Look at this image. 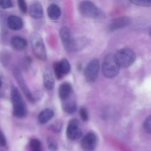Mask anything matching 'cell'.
Masks as SVG:
<instances>
[{
	"mask_svg": "<svg viewBox=\"0 0 151 151\" xmlns=\"http://www.w3.org/2000/svg\"><path fill=\"white\" fill-rule=\"evenodd\" d=\"M11 100L13 103V115L17 118H24L27 115V109L24 102L19 90L13 87L11 91Z\"/></svg>",
	"mask_w": 151,
	"mask_h": 151,
	"instance_id": "7a4b0ae2",
	"label": "cell"
},
{
	"mask_svg": "<svg viewBox=\"0 0 151 151\" xmlns=\"http://www.w3.org/2000/svg\"><path fill=\"white\" fill-rule=\"evenodd\" d=\"M18 5L21 12L23 13H26L27 12V6L25 0H18Z\"/></svg>",
	"mask_w": 151,
	"mask_h": 151,
	"instance_id": "603a6c76",
	"label": "cell"
},
{
	"mask_svg": "<svg viewBox=\"0 0 151 151\" xmlns=\"http://www.w3.org/2000/svg\"><path fill=\"white\" fill-rule=\"evenodd\" d=\"M66 135L72 140L78 139L82 135V131L80 127L79 122L77 119H72L69 122L66 129Z\"/></svg>",
	"mask_w": 151,
	"mask_h": 151,
	"instance_id": "52a82bcc",
	"label": "cell"
},
{
	"mask_svg": "<svg viewBox=\"0 0 151 151\" xmlns=\"http://www.w3.org/2000/svg\"><path fill=\"white\" fill-rule=\"evenodd\" d=\"M54 116V112L52 109H47L43 110L41 113L38 114V122L41 124H45L50 120Z\"/></svg>",
	"mask_w": 151,
	"mask_h": 151,
	"instance_id": "9a60e30c",
	"label": "cell"
},
{
	"mask_svg": "<svg viewBox=\"0 0 151 151\" xmlns=\"http://www.w3.org/2000/svg\"><path fill=\"white\" fill-rule=\"evenodd\" d=\"M44 79V86L47 89L51 90L54 88L55 81L52 73L49 70H46L43 76Z\"/></svg>",
	"mask_w": 151,
	"mask_h": 151,
	"instance_id": "2e32d148",
	"label": "cell"
},
{
	"mask_svg": "<svg viewBox=\"0 0 151 151\" xmlns=\"http://www.w3.org/2000/svg\"><path fill=\"white\" fill-rule=\"evenodd\" d=\"M120 66L118 64L115 55L109 54L103 63V73L107 78H113L118 75Z\"/></svg>",
	"mask_w": 151,
	"mask_h": 151,
	"instance_id": "3957f363",
	"label": "cell"
},
{
	"mask_svg": "<svg viewBox=\"0 0 151 151\" xmlns=\"http://www.w3.org/2000/svg\"><path fill=\"white\" fill-rule=\"evenodd\" d=\"M11 44L14 49L17 50H24L27 47V41L21 37H13L11 40Z\"/></svg>",
	"mask_w": 151,
	"mask_h": 151,
	"instance_id": "ac0fdd59",
	"label": "cell"
},
{
	"mask_svg": "<svg viewBox=\"0 0 151 151\" xmlns=\"http://www.w3.org/2000/svg\"><path fill=\"white\" fill-rule=\"evenodd\" d=\"M13 6L11 0H0V7L3 9L10 8Z\"/></svg>",
	"mask_w": 151,
	"mask_h": 151,
	"instance_id": "d4e9b609",
	"label": "cell"
},
{
	"mask_svg": "<svg viewBox=\"0 0 151 151\" xmlns=\"http://www.w3.org/2000/svg\"><path fill=\"white\" fill-rule=\"evenodd\" d=\"M144 128L148 134H150L151 132V118L150 116H147V119L144 122Z\"/></svg>",
	"mask_w": 151,
	"mask_h": 151,
	"instance_id": "cb8c5ba5",
	"label": "cell"
},
{
	"mask_svg": "<svg viewBox=\"0 0 151 151\" xmlns=\"http://www.w3.org/2000/svg\"><path fill=\"white\" fill-rule=\"evenodd\" d=\"M1 85H2V81H1V78L0 76V88L1 87Z\"/></svg>",
	"mask_w": 151,
	"mask_h": 151,
	"instance_id": "f546056e",
	"label": "cell"
},
{
	"mask_svg": "<svg viewBox=\"0 0 151 151\" xmlns=\"http://www.w3.org/2000/svg\"><path fill=\"white\" fill-rule=\"evenodd\" d=\"M80 115H81V119H83V121L84 122H86L88 119V114L87 110L85 108H81V110H80Z\"/></svg>",
	"mask_w": 151,
	"mask_h": 151,
	"instance_id": "484cf974",
	"label": "cell"
},
{
	"mask_svg": "<svg viewBox=\"0 0 151 151\" xmlns=\"http://www.w3.org/2000/svg\"><path fill=\"white\" fill-rule=\"evenodd\" d=\"M72 91V86L68 83H64L62 85H60V88H59V96L61 98V100H66L70 97Z\"/></svg>",
	"mask_w": 151,
	"mask_h": 151,
	"instance_id": "5bb4252c",
	"label": "cell"
},
{
	"mask_svg": "<svg viewBox=\"0 0 151 151\" xmlns=\"http://www.w3.org/2000/svg\"><path fill=\"white\" fill-rule=\"evenodd\" d=\"M59 68H60V70L63 76L64 75H66V74L69 73L70 72L71 69V66L69 62L66 59H62L60 62H58Z\"/></svg>",
	"mask_w": 151,
	"mask_h": 151,
	"instance_id": "d6986e66",
	"label": "cell"
},
{
	"mask_svg": "<svg viewBox=\"0 0 151 151\" xmlns=\"http://www.w3.org/2000/svg\"><path fill=\"white\" fill-rule=\"evenodd\" d=\"M131 22V19L128 17H121L119 19H114L111 23L109 24V30L114 31L116 29L126 27Z\"/></svg>",
	"mask_w": 151,
	"mask_h": 151,
	"instance_id": "8fae6325",
	"label": "cell"
},
{
	"mask_svg": "<svg viewBox=\"0 0 151 151\" xmlns=\"http://www.w3.org/2000/svg\"><path fill=\"white\" fill-rule=\"evenodd\" d=\"M81 145L85 151H93L97 145V137L94 133L87 134L81 142Z\"/></svg>",
	"mask_w": 151,
	"mask_h": 151,
	"instance_id": "ba28073f",
	"label": "cell"
},
{
	"mask_svg": "<svg viewBox=\"0 0 151 151\" xmlns=\"http://www.w3.org/2000/svg\"><path fill=\"white\" fill-rule=\"evenodd\" d=\"M14 76L15 78H16L18 81V83L20 86V87L22 88V90L23 91V92L24 93V94L26 95V97L29 99L30 101H32L33 100V97H32V94L29 91V88H28L27 86L26 83H25L23 77H22V75L21 74L20 71L17 69H14Z\"/></svg>",
	"mask_w": 151,
	"mask_h": 151,
	"instance_id": "9c48e42d",
	"label": "cell"
},
{
	"mask_svg": "<svg viewBox=\"0 0 151 151\" xmlns=\"http://www.w3.org/2000/svg\"><path fill=\"white\" fill-rule=\"evenodd\" d=\"M48 147L49 149L52 151H54L57 149V143L52 139H48Z\"/></svg>",
	"mask_w": 151,
	"mask_h": 151,
	"instance_id": "83f0119b",
	"label": "cell"
},
{
	"mask_svg": "<svg viewBox=\"0 0 151 151\" xmlns=\"http://www.w3.org/2000/svg\"><path fill=\"white\" fill-rule=\"evenodd\" d=\"M99 68H100V65L97 60H93L89 62L84 71V76L87 82L93 83L97 80V76H98Z\"/></svg>",
	"mask_w": 151,
	"mask_h": 151,
	"instance_id": "8992f818",
	"label": "cell"
},
{
	"mask_svg": "<svg viewBox=\"0 0 151 151\" xmlns=\"http://www.w3.org/2000/svg\"><path fill=\"white\" fill-rule=\"evenodd\" d=\"M29 41L35 56L40 60H46L47 52H46L45 46L40 34L37 32H32L29 36Z\"/></svg>",
	"mask_w": 151,
	"mask_h": 151,
	"instance_id": "277c9868",
	"label": "cell"
},
{
	"mask_svg": "<svg viewBox=\"0 0 151 151\" xmlns=\"http://www.w3.org/2000/svg\"><path fill=\"white\" fill-rule=\"evenodd\" d=\"M133 4L142 7H150L151 0H130Z\"/></svg>",
	"mask_w": 151,
	"mask_h": 151,
	"instance_id": "7402d4cb",
	"label": "cell"
},
{
	"mask_svg": "<svg viewBox=\"0 0 151 151\" xmlns=\"http://www.w3.org/2000/svg\"><path fill=\"white\" fill-rule=\"evenodd\" d=\"M54 71H55V74L56 78L60 79L63 77V75H62L61 72L60 70V68H59V65H58V62H56L54 64Z\"/></svg>",
	"mask_w": 151,
	"mask_h": 151,
	"instance_id": "4316f807",
	"label": "cell"
},
{
	"mask_svg": "<svg viewBox=\"0 0 151 151\" xmlns=\"http://www.w3.org/2000/svg\"><path fill=\"white\" fill-rule=\"evenodd\" d=\"M79 10L83 16L88 19L101 20L106 17L103 12L90 1H82L79 5Z\"/></svg>",
	"mask_w": 151,
	"mask_h": 151,
	"instance_id": "6da1fadb",
	"label": "cell"
},
{
	"mask_svg": "<svg viewBox=\"0 0 151 151\" xmlns=\"http://www.w3.org/2000/svg\"><path fill=\"white\" fill-rule=\"evenodd\" d=\"M76 104L74 101L66 102L63 105V109L65 110V111L69 114L74 113L76 111Z\"/></svg>",
	"mask_w": 151,
	"mask_h": 151,
	"instance_id": "44dd1931",
	"label": "cell"
},
{
	"mask_svg": "<svg viewBox=\"0 0 151 151\" xmlns=\"http://www.w3.org/2000/svg\"><path fill=\"white\" fill-rule=\"evenodd\" d=\"M60 37L62 43L64 45L65 49L67 51H69V48L71 47V44L72 43V41L74 39V38H72V34H71V32L69 28L66 27H62L60 30Z\"/></svg>",
	"mask_w": 151,
	"mask_h": 151,
	"instance_id": "30bf717a",
	"label": "cell"
},
{
	"mask_svg": "<svg viewBox=\"0 0 151 151\" xmlns=\"http://www.w3.org/2000/svg\"><path fill=\"white\" fill-rule=\"evenodd\" d=\"M29 146L30 151H42L41 142L36 139H31V141L29 142Z\"/></svg>",
	"mask_w": 151,
	"mask_h": 151,
	"instance_id": "ffe728a7",
	"label": "cell"
},
{
	"mask_svg": "<svg viewBox=\"0 0 151 151\" xmlns=\"http://www.w3.org/2000/svg\"><path fill=\"white\" fill-rule=\"evenodd\" d=\"M7 26L13 30H19L23 27V22L22 19L16 16H10L7 20Z\"/></svg>",
	"mask_w": 151,
	"mask_h": 151,
	"instance_id": "4fadbf2b",
	"label": "cell"
},
{
	"mask_svg": "<svg viewBox=\"0 0 151 151\" xmlns=\"http://www.w3.org/2000/svg\"><path fill=\"white\" fill-rule=\"evenodd\" d=\"M6 145H7V142H6L5 137L0 128V147H5Z\"/></svg>",
	"mask_w": 151,
	"mask_h": 151,
	"instance_id": "f1b7e54d",
	"label": "cell"
},
{
	"mask_svg": "<svg viewBox=\"0 0 151 151\" xmlns=\"http://www.w3.org/2000/svg\"><path fill=\"white\" fill-rule=\"evenodd\" d=\"M47 14H48L49 17L51 19H53V20H56V19H59L60 14H61L60 7L55 4H50L49 6L48 9H47Z\"/></svg>",
	"mask_w": 151,
	"mask_h": 151,
	"instance_id": "e0dca14e",
	"label": "cell"
},
{
	"mask_svg": "<svg viewBox=\"0 0 151 151\" xmlns=\"http://www.w3.org/2000/svg\"><path fill=\"white\" fill-rule=\"evenodd\" d=\"M115 58L119 66L122 68L129 67L136 60L134 52L130 48H122L115 55Z\"/></svg>",
	"mask_w": 151,
	"mask_h": 151,
	"instance_id": "5b68a950",
	"label": "cell"
},
{
	"mask_svg": "<svg viewBox=\"0 0 151 151\" xmlns=\"http://www.w3.org/2000/svg\"><path fill=\"white\" fill-rule=\"evenodd\" d=\"M29 14L35 19H39L43 16V8L41 4L38 1L32 3L29 8Z\"/></svg>",
	"mask_w": 151,
	"mask_h": 151,
	"instance_id": "7c38bea8",
	"label": "cell"
}]
</instances>
